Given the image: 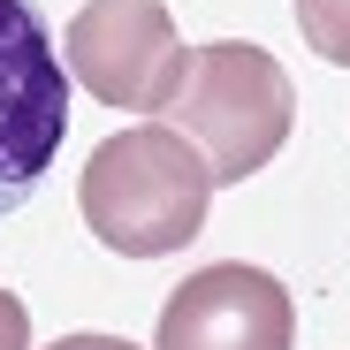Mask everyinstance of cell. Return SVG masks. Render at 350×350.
Wrapping results in <instances>:
<instances>
[{"label": "cell", "mask_w": 350, "mask_h": 350, "mask_svg": "<svg viewBox=\"0 0 350 350\" xmlns=\"http://www.w3.org/2000/svg\"><path fill=\"white\" fill-rule=\"evenodd\" d=\"M160 122L213 167V183H244V175H259L289 145L297 92H289V77L267 46L213 38V46H191L183 84L160 107Z\"/></svg>", "instance_id": "cell-2"}, {"label": "cell", "mask_w": 350, "mask_h": 350, "mask_svg": "<svg viewBox=\"0 0 350 350\" xmlns=\"http://www.w3.org/2000/svg\"><path fill=\"white\" fill-rule=\"evenodd\" d=\"M206 198H213V167L175 137L167 122L114 130L84 160V175H77L84 228H92L107 252H122V259L183 252L198 228H206Z\"/></svg>", "instance_id": "cell-1"}, {"label": "cell", "mask_w": 350, "mask_h": 350, "mask_svg": "<svg viewBox=\"0 0 350 350\" xmlns=\"http://www.w3.org/2000/svg\"><path fill=\"white\" fill-rule=\"evenodd\" d=\"M53 350H137V342H122V335H62Z\"/></svg>", "instance_id": "cell-8"}, {"label": "cell", "mask_w": 350, "mask_h": 350, "mask_svg": "<svg viewBox=\"0 0 350 350\" xmlns=\"http://www.w3.org/2000/svg\"><path fill=\"white\" fill-rule=\"evenodd\" d=\"M62 62L99 107L160 114L183 84L191 46L175 38V16L160 0H84L62 31Z\"/></svg>", "instance_id": "cell-4"}, {"label": "cell", "mask_w": 350, "mask_h": 350, "mask_svg": "<svg viewBox=\"0 0 350 350\" xmlns=\"http://www.w3.org/2000/svg\"><path fill=\"white\" fill-rule=\"evenodd\" d=\"M69 137V62L31 0H0V221L23 213Z\"/></svg>", "instance_id": "cell-3"}, {"label": "cell", "mask_w": 350, "mask_h": 350, "mask_svg": "<svg viewBox=\"0 0 350 350\" xmlns=\"http://www.w3.org/2000/svg\"><path fill=\"white\" fill-rule=\"evenodd\" d=\"M0 350H31V312L16 289H0Z\"/></svg>", "instance_id": "cell-7"}, {"label": "cell", "mask_w": 350, "mask_h": 350, "mask_svg": "<svg viewBox=\"0 0 350 350\" xmlns=\"http://www.w3.org/2000/svg\"><path fill=\"white\" fill-rule=\"evenodd\" d=\"M297 342V305L267 267H198L183 289H167L152 350H289Z\"/></svg>", "instance_id": "cell-5"}, {"label": "cell", "mask_w": 350, "mask_h": 350, "mask_svg": "<svg viewBox=\"0 0 350 350\" xmlns=\"http://www.w3.org/2000/svg\"><path fill=\"white\" fill-rule=\"evenodd\" d=\"M297 31L320 62L350 69V0H297Z\"/></svg>", "instance_id": "cell-6"}]
</instances>
